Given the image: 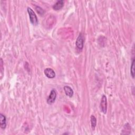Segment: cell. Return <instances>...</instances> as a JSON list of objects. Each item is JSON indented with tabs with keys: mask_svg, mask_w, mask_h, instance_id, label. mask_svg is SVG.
Segmentation results:
<instances>
[{
	"mask_svg": "<svg viewBox=\"0 0 135 135\" xmlns=\"http://www.w3.org/2000/svg\"><path fill=\"white\" fill-rule=\"evenodd\" d=\"M27 13L29 15V18H30V21L31 24L34 25V26H36L37 25L38 22V18L37 17V16L34 11L31 8L28 7L27 8Z\"/></svg>",
	"mask_w": 135,
	"mask_h": 135,
	"instance_id": "1",
	"label": "cell"
},
{
	"mask_svg": "<svg viewBox=\"0 0 135 135\" xmlns=\"http://www.w3.org/2000/svg\"><path fill=\"white\" fill-rule=\"evenodd\" d=\"M100 108L101 110V111L103 114L107 113V99L106 96L104 94H103L102 95L101 101L100 103Z\"/></svg>",
	"mask_w": 135,
	"mask_h": 135,
	"instance_id": "2",
	"label": "cell"
},
{
	"mask_svg": "<svg viewBox=\"0 0 135 135\" xmlns=\"http://www.w3.org/2000/svg\"><path fill=\"white\" fill-rule=\"evenodd\" d=\"M56 96H57V92H56V91L55 89H53L51 92H50V93L47 99V103L49 104H53L55 100H56Z\"/></svg>",
	"mask_w": 135,
	"mask_h": 135,
	"instance_id": "3",
	"label": "cell"
},
{
	"mask_svg": "<svg viewBox=\"0 0 135 135\" xmlns=\"http://www.w3.org/2000/svg\"><path fill=\"white\" fill-rule=\"evenodd\" d=\"M84 42V39L83 35L82 33H80L75 42L76 46L79 50H82L83 49Z\"/></svg>",
	"mask_w": 135,
	"mask_h": 135,
	"instance_id": "4",
	"label": "cell"
},
{
	"mask_svg": "<svg viewBox=\"0 0 135 135\" xmlns=\"http://www.w3.org/2000/svg\"><path fill=\"white\" fill-rule=\"evenodd\" d=\"M45 76L49 79H53L55 77V71L51 68H46L44 71Z\"/></svg>",
	"mask_w": 135,
	"mask_h": 135,
	"instance_id": "5",
	"label": "cell"
},
{
	"mask_svg": "<svg viewBox=\"0 0 135 135\" xmlns=\"http://www.w3.org/2000/svg\"><path fill=\"white\" fill-rule=\"evenodd\" d=\"M64 1L63 0H60L57 1L53 5V8L55 11H59L62 8V7L64 6Z\"/></svg>",
	"mask_w": 135,
	"mask_h": 135,
	"instance_id": "6",
	"label": "cell"
},
{
	"mask_svg": "<svg viewBox=\"0 0 135 135\" xmlns=\"http://www.w3.org/2000/svg\"><path fill=\"white\" fill-rule=\"evenodd\" d=\"M64 92L65 93V94L69 97V98H72L73 95L74 94V92L73 90H72V89L68 85H65L64 86Z\"/></svg>",
	"mask_w": 135,
	"mask_h": 135,
	"instance_id": "7",
	"label": "cell"
},
{
	"mask_svg": "<svg viewBox=\"0 0 135 135\" xmlns=\"http://www.w3.org/2000/svg\"><path fill=\"white\" fill-rule=\"evenodd\" d=\"M0 124L2 129H5L6 127V118L3 113L0 114Z\"/></svg>",
	"mask_w": 135,
	"mask_h": 135,
	"instance_id": "8",
	"label": "cell"
},
{
	"mask_svg": "<svg viewBox=\"0 0 135 135\" xmlns=\"http://www.w3.org/2000/svg\"><path fill=\"white\" fill-rule=\"evenodd\" d=\"M90 118H91L90 121H91V128H92V129L94 130L97 125V119H96V118L93 115H91Z\"/></svg>",
	"mask_w": 135,
	"mask_h": 135,
	"instance_id": "9",
	"label": "cell"
},
{
	"mask_svg": "<svg viewBox=\"0 0 135 135\" xmlns=\"http://www.w3.org/2000/svg\"><path fill=\"white\" fill-rule=\"evenodd\" d=\"M130 74L133 79L134 78V57H133L132 60L131 64L130 66Z\"/></svg>",
	"mask_w": 135,
	"mask_h": 135,
	"instance_id": "10",
	"label": "cell"
},
{
	"mask_svg": "<svg viewBox=\"0 0 135 135\" xmlns=\"http://www.w3.org/2000/svg\"><path fill=\"white\" fill-rule=\"evenodd\" d=\"M35 10L40 15H43L45 13V11L38 6H35Z\"/></svg>",
	"mask_w": 135,
	"mask_h": 135,
	"instance_id": "11",
	"label": "cell"
},
{
	"mask_svg": "<svg viewBox=\"0 0 135 135\" xmlns=\"http://www.w3.org/2000/svg\"><path fill=\"white\" fill-rule=\"evenodd\" d=\"M0 66H1V79L2 78V75H3V71H4V69H3V60L2 59H1V64H0Z\"/></svg>",
	"mask_w": 135,
	"mask_h": 135,
	"instance_id": "12",
	"label": "cell"
}]
</instances>
